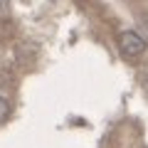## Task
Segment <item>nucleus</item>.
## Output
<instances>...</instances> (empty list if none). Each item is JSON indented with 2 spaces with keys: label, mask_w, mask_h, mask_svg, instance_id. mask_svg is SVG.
I'll use <instances>...</instances> for the list:
<instances>
[{
  "label": "nucleus",
  "mask_w": 148,
  "mask_h": 148,
  "mask_svg": "<svg viewBox=\"0 0 148 148\" xmlns=\"http://www.w3.org/2000/svg\"><path fill=\"white\" fill-rule=\"evenodd\" d=\"M116 45H119V49H121V54H123V57H128V59L141 57V54L146 52V47H148V42H146V40H143V37L138 35V32H131V30L119 32Z\"/></svg>",
  "instance_id": "nucleus-1"
},
{
  "label": "nucleus",
  "mask_w": 148,
  "mask_h": 148,
  "mask_svg": "<svg viewBox=\"0 0 148 148\" xmlns=\"http://www.w3.org/2000/svg\"><path fill=\"white\" fill-rule=\"evenodd\" d=\"M8 116H10V101L0 96V123H5Z\"/></svg>",
  "instance_id": "nucleus-2"
},
{
  "label": "nucleus",
  "mask_w": 148,
  "mask_h": 148,
  "mask_svg": "<svg viewBox=\"0 0 148 148\" xmlns=\"http://www.w3.org/2000/svg\"><path fill=\"white\" fill-rule=\"evenodd\" d=\"M10 15V0H0V17Z\"/></svg>",
  "instance_id": "nucleus-3"
},
{
  "label": "nucleus",
  "mask_w": 148,
  "mask_h": 148,
  "mask_svg": "<svg viewBox=\"0 0 148 148\" xmlns=\"http://www.w3.org/2000/svg\"><path fill=\"white\" fill-rule=\"evenodd\" d=\"M141 22H143V25H148V15H143V17H141Z\"/></svg>",
  "instance_id": "nucleus-4"
}]
</instances>
